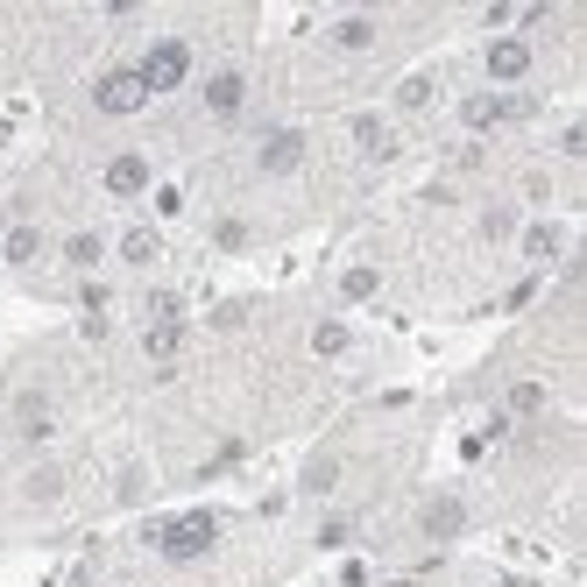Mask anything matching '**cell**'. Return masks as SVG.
<instances>
[{
    "label": "cell",
    "instance_id": "obj_13",
    "mask_svg": "<svg viewBox=\"0 0 587 587\" xmlns=\"http://www.w3.org/2000/svg\"><path fill=\"white\" fill-rule=\"evenodd\" d=\"M432 100H439V78L432 71H418V78H404V86H397V113H425Z\"/></svg>",
    "mask_w": 587,
    "mask_h": 587
},
{
    "label": "cell",
    "instance_id": "obj_2",
    "mask_svg": "<svg viewBox=\"0 0 587 587\" xmlns=\"http://www.w3.org/2000/svg\"><path fill=\"white\" fill-rule=\"evenodd\" d=\"M531 71H538L531 36H496V43H481V78H488V92H517Z\"/></svg>",
    "mask_w": 587,
    "mask_h": 587
},
{
    "label": "cell",
    "instance_id": "obj_11",
    "mask_svg": "<svg viewBox=\"0 0 587 587\" xmlns=\"http://www.w3.org/2000/svg\"><path fill=\"white\" fill-rule=\"evenodd\" d=\"M156 256H163V233H156V227H128V233H121V262L149 269Z\"/></svg>",
    "mask_w": 587,
    "mask_h": 587
},
{
    "label": "cell",
    "instance_id": "obj_17",
    "mask_svg": "<svg viewBox=\"0 0 587 587\" xmlns=\"http://www.w3.org/2000/svg\"><path fill=\"white\" fill-rule=\"evenodd\" d=\"M510 227H517L510 206H488V212H481V241H510Z\"/></svg>",
    "mask_w": 587,
    "mask_h": 587
},
{
    "label": "cell",
    "instance_id": "obj_10",
    "mask_svg": "<svg viewBox=\"0 0 587 587\" xmlns=\"http://www.w3.org/2000/svg\"><path fill=\"white\" fill-rule=\"evenodd\" d=\"M559 248H566V227L559 220H531V227H524V256H531V262H553Z\"/></svg>",
    "mask_w": 587,
    "mask_h": 587
},
{
    "label": "cell",
    "instance_id": "obj_12",
    "mask_svg": "<svg viewBox=\"0 0 587 587\" xmlns=\"http://www.w3.org/2000/svg\"><path fill=\"white\" fill-rule=\"evenodd\" d=\"M107 256V233H92V227H78V233H64V262L71 269H92Z\"/></svg>",
    "mask_w": 587,
    "mask_h": 587
},
{
    "label": "cell",
    "instance_id": "obj_3",
    "mask_svg": "<svg viewBox=\"0 0 587 587\" xmlns=\"http://www.w3.org/2000/svg\"><path fill=\"white\" fill-rule=\"evenodd\" d=\"M199 113L206 121H241L248 113V64H220V71H206V86H199Z\"/></svg>",
    "mask_w": 587,
    "mask_h": 587
},
{
    "label": "cell",
    "instance_id": "obj_18",
    "mask_svg": "<svg viewBox=\"0 0 587 587\" xmlns=\"http://www.w3.org/2000/svg\"><path fill=\"white\" fill-rule=\"evenodd\" d=\"M340 298H376V269H347V277H340Z\"/></svg>",
    "mask_w": 587,
    "mask_h": 587
},
{
    "label": "cell",
    "instance_id": "obj_15",
    "mask_svg": "<svg viewBox=\"0 0 587 587\" xmlns=\"http://www.w3.org/2000/svg\"><path fill=\"white\" fill-rule=\"evenodd\" d=\"M311 355H326V361L347 355V326L340 319H319V326H311Z\"/></svg>",
    "mask_w": 587,
    "mask_h": 587
},
{
    "label": "cell",
    "instance_id": "obj_4",
    "mask_svg": "<svg viewBox=\"0 0 587 587\" xmlns=\"http://www.w3.org/2000/svg\"><path fill=\"white\" fill-rule=\"evenodd\" d=\"M142 107H149V92H142V78H135V64H107L92 78V113L128 121V113H142Z\"/></svg>",
    "mask_w": 587,
    "mask_h": 587
},
{
    "label": "cell",
    "instance_id": "obj_6",
    "mask_svg": "<svg viewBox=\"0 0 587 587\" xmlns=\"http://www.w3.org/2000/svg\"><path fill=\"white\" fill-rule=\"evenodd\" d=\"M305 170V128H269L256 142V178H290Z\"/></svg>",
    "mask_w": 587,
    "mask_h": 587
},
{
    "label": "cell",
    "instance_id": "obj_5",
    "mask_svg": "<svg viewBox=\"0 0 587 587\" xmlns=\"http://www.w3.org/2000/svg\"><path fill=\"white\" fill-rule=\"evenodd\" d=\"M212 538H220V517H206V510H191V517H178V524H163L156 531V545H163V559H199V553H212Z\"/></svg>",
    "mask_w": 587,
    "mask_h": 587
},
{
    "label": "cell",
    "instance_id": "obj_16",
    "mask_svg": "<svg viewBox=\"0 0 587 587\" xmlns=\"http://www.w3.org/2000/svg\"><path fill=\"white\" fill-rule=\"evenodd\" d=\"M142 347H149V361H170V355L185 347V326H149V332H142Z\"/></svg>",
    "mask_w": 587,
    "mask_h": 587
},
{
    "label": "cell",
    "instance_id": "obj_7",
    "mask_svg": "<svg viewBox=\"0 0 587 587\" xmlns=\"http://www.w3.org/2000/svg\"><path fill=\"white\" fill-rule=\"evenodd\" d=\"M100 185L113 191V199H142V191L156 185V170H149V156H142V149H121V156H107Z\"/></svg>",
    "mask_w": 587,
    "mask_h": 587
},
{
    "label": "cell",
    "instance_id": "obj_9",
    "mask_svg": "<svg viewBox=\"0 0 587 587\" xmlns=\"http://www.w3.org/2000/svg\"><path fill=\"white\" fill-rule=\"evenodd\" d=\"M382 22L376 14H347V22H332V50H376Z\"/></svg>",
    "mask_w": 587,
    "mask_h": 587
},
{
    "label": "cell",
    "instance_id": "obj_19",
    "mask_svg": "<svg viewBox=\"0 0 587 587\" xmlns=\"http://www.w3.org/2000/svg\"><path fill=\"white\" fill-rule=\"evenodd\" d=\"M538 404H545V389H538V382H517V389H510V410H517V418H531Z\"/></svg>",
    "mask_w": 587,
    "mask_h": 587
},
{
    "label": "cell",
    "instance_id": "obj_1",
    "mask_svg": "<svg viewBox=\"0 0 587 587\" xmlns=\"http://www.w3.org/2000/svg\"><path fill=\"white\" fill-rule=\"evenodd\" d=\"M128 64H135L149 100H170V92H185L191 78H199V43H191V36H156V43L142 57H128Z\"/></svg>",
    "mask_w": 587,
    "mask_h": 587
},
{
    "label": "cell",
    "instance_id": "obj_14",
    "mask_svg": "<svg viewBox=\"0 0 587 587\" xmlns=\"http://www.w3.org/2000/svg\"><path fill=\"white\" fill-rule=\"evenodd\" d=\"M36 256H43V227H8V262L29 269Z\"/></svg>",
    "mask_w": 587,
    "mask_h": 587
},
{
    "label": "cell",
    "instance_id": "obj_8",
    "mask_svg": "<svg viewBox=\"0 0 587 587\" xmlns=\"http://www.w3.org/2000/svg\"><path fill=\"white\" fill-rule=\"evenodd\" d=\"M347 128H355V149H361V156H389V149H397V135H389L382 113H355Z\"/></svg>",
    "mask_w": 587,
    "mask_h": 587
}]
</instances>
